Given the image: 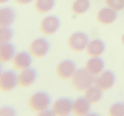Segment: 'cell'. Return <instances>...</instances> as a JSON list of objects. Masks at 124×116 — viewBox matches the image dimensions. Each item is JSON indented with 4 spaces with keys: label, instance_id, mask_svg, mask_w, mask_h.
<instances>
[{
    "label": "cell",
    "instance_id": "cell-1",
    "mask_svg": "<svg viewBox=\"0 0 124 116\" xmlns=\"http://www.w3.org/2000/svg\"><path fill=\"white\" fill-rule=\"evenodd\" d=\"M72 78L73 87L79 92L86 91L92 87V84L95 81L94 75L84 69L76 71Z\"/></svg>",
    "mask_w": 124,
    "mask_h": 116
},
{
    "label": "cell",
    "instance_id": "cell-2",
    "mask_svg": "<svg viewBox=\"0 0 124 116\" xmlns=\"http://www.w3.org/2000/svg\"><path fill=\"white\" fill-rule=\"evenodd\" d=\"M51 103V99L46 92H37L30 99V107L33 111H42L48 109Z\"/></svg>",
    "mask_w": 124,
    "mask_h": 116
},
{
    "label": "cell",
    "instance_id": "cell-3",
    "mask_svg": "<svg viewBox=\"0 0 124 116\" xmlns=\"http://www.w3.org/2000/svg\"><path fill=\"white\" fill-rule=\"evenodd\" d=\"M88 37L83 32H76L69 38V46L75 52H82L88 47Z\"/></svg>",
    "mask_w": 124,
    "mask_h": 116
},
{
    "label": "cell",
    "instance_id": "cell-4",
    "mask_svg": "<svg viewBox=\"0 0 124 116\" xmlns=\"http://www.w3.org/2000/svg\"><path fill=\"white\" fill-rule=\"evenodd\" d=\"M18 83V78L15 72L10 70L2 72L0 76V86L2 92H10L16 87Z\"/></svg>",
    "mask_w": 124,
    "mask_h": 116
},
{
    "label": "cell",
    "instance_id": "cell-5",
    "mask_svg": "<svg viewBox=\"0 0 124 116\" xmlns=\"http://www.w3.org/2000/svg\"><path fill=\"white\" fill-rule=\"evenodd\" d=\"M30 53L35 57L40 58L46 56L49 50V44L44 38H38L30 45Z\"/></svg>",
    "mask_w": 124,
    "mask_h": 116
},
{
    "label": "cell",
    "instance_id": "cell-6",
    "mask_svg": "<svg viewBox=\"0 0 124 116\" xmlns=\"http://www.w3.org/2000/svg\"><path fill=\"white\" fill-rule=\"evenodd\" d=\"M73 103L69 99H59L53 103V111L56 115L66 116L72 111Z\"/></svg>",
    "mask_w": 124,
    "mask_h": 116
},
{
    "label": "cell",
    "instance_id": "cell-7",
    "mask_svg": "<svg viewBox=\"0 0 124 116\" xmlns=\"http://www.w3.org/2000/svg\"><path fill=\"white\" fill-rule=\"evenodd\" d=\"M59 27H60V20L56 16L46 17L41 22V32L47 35L56 33Z\"/></svg>",
    "mask_w": 124,
    "mask_h": 116
},
{
    "label": "cell",
    "instance_id": "cell-8",
    "mask_svg": "<svg viewBox=\"0 0 124 116\" xmlns=\"http://www.w3.org/2000/svg\"><path fill=\"white\" fill-rule=\"evenodd\" d=\"M77 71V66L72 61L66 60L61 62L57 68V75L62 79H69L72 77Z\"/></svg>",
    "mask_w": 124,
    "mask_h": 116
},
{
    "label": "cell",
    "instance_id": "cell-9",
    "mask_svg": "<svg viewBox=\"0 0 124 116\" xmlns=\"http://www.w3.org/2000/svg\"><path fill=\"white\" fill-rule=\"evenodd\" d=\"M115 81V74L111 71H105L95 80V85L103 91H107L113 87Z\"/></svg>",
    "mask_w": 124,
    "mask_h": 116
},
{
    "label": "cell",
    "instance_id": "cell-10",
    "mask_svg": "<svg viewBox=\"0 0 124 116\" xmlns=\"http://www.w3.org/2000/svg\"><path fill=\"white\" fill-rule=\"evenodd\" d=\"M31 63H32V58L26 52H20L17 53L13 59V64L17 69H28L30 66Z\"/></svg>",
    "mask_w": 124,
    "mask_h": 116
},
{
    "label": "cell",
    "instance_id": "cell-11",
    "mask_svg": "<svg viewBox=\"0 0 124 116\" xmlns=\"http://www.w3.org/2000/svg\"><path fill=\"white\" fill-rule=\"evenodd\" d=\"M117 18L116 10H115L111 8H103L99 11L97 15V19L99 22H100L103 25L111 24L112 22L115 21Z\"/></svg>",
    "mask_w": 124,
    "mask_h": 116
},
{
    "label": "cell",
    "instance_id": "cell-12",
    "mask_svg": "<svg viewBox=\"0 0 124 116\" xmlns=\"http://www.w3.org/2000/svg\"><path fill=\"white\" fill-rule=\"evenodd\" d=\"M37 78V72L34 69H28L23 71L18 76V84L22 87H28L35 81Z\"/></svg>",
    "mask_w": 124,
    "mask_h": 116
},
{
    "label": "cell",
    "instance_id": "cell-13",
    "mask_svg": "<svg viewBox=\"0 0 124 116\" xmlns=\"http://www.w3.org/2000/svg\"><path fill=\"white\" fill-rule=\"evenodd\" d=\"M105 50V44L100 39H95L89 42L87 47V53L92 57H97L101 56Z\"/></svg>",
    "mask_w": 124,
    "mask_h": 116
},
{
    "label": "cell",
    "instance_id": "cell-14",
    "mask_svg": "<svg viewBox=\"0 0 124 116\" xmlns=\"http://www.w3.org/2000/svg\"><path fill=\"white\" fill-rule=\"evenodd\" d=\"M90 111V103L85 98H79L73 103L72 111L75 115H86Z\"/></svg>",
    "mask_w": 124,
    "mask_h": 116
},
{
    "label": "cell",
    "instance_id": "cell-15",
    "mask_svg": "<svg viewBox=\"0 0 124 116\" xmlns=\"http://www.w3.org/2000/svg\"><path fill=\"white\" fill-rule=\"evenodd\" d=\"M103 68L104 62L99 56L91 58L86 64V69L94 76L100 74V72L103 71Z\"/></svg>",
    "mask_w": 124,
    "mask_h": 116
},
{
    "label": "cell",
    "instance_id": "cell-16",
    "mask_svg": "<svg viewBox=\"0 0 124 116\" xmlns=\"http://www.w3.org/2000/svg\"><path fill=\"white\" fill-rule=\"evenodd\" d=\"M15 19V13L10 7L2 8L0 10V24L2 27L10 26Z\"/></svg>",
    "mask_w": 124,
    "mask_h": 116
},
{
    "label": "cell",
    "instance_id": "cell-17",
    "mask_svg": "<svg viewBox=\"0 0 124 116\" xmlns=\"http://www.w3.org/2000/svg\"><path fill=\"white\" fill-rule=\"evenodd\" d=\"M15 48L10 42L1 44L0 47V58L2 62H8L14 57Z\"/></svg>",
    "mask_w": 124,
    "mask_h": 116
},
{
    "label": "cell",
    "instance_id": "cell-18",
    "mask_svg": "<svg viewBox=\"0 0 124 116\" xmlns=\"http://www.w3.org/2000/svg\"><path fill=\"white\" fill-rule=\"evenodd\" d=\"M102 90L97 86H92L85 91L84 98L90 103H95L99 102L102 98Z\"/></svg>",
    "mask_w": 124,
    "mask_h": 116
},
{
    "label": "cell",
    "instance_id": "cell-19",
    "mask_svg": "<svg viewBox=\"0 0 124 116\" xmlns=\"http://www.w3.org/2000/svg\"><path fill=\"white\" fill-rule=\"evenodd\" d=\"M90 7L89 0H76L72 3V10L77 15H83Z\"/></svg>",
    "mask_w": 124,
    "mask_h": 116
},
{
    "label": "cell",
    "instance_id": "cell-20",
    "mask_svg": "<svg viewBox=\"0 0 124 116\" xmlns=\"http://www.w3.org/2000/svg\"><path fill=\"white\" fill-rule=\"evenodd\" d=\"M55 5V0H37L35 7L40 13H47L51 10Z\"/></svg>",
    "mask_w": 124,
    "mask_h": 116
},
{
    "label": "cell",
    "instance_id": "cell-21",
    "mask_svg": "<svg viewBox=\"0 0 124 116\" xmlns=\"http://www.w3.org/2000/svg\"><path fill=\"white\" fill-rule=\"evenodd\" d=\"M13 38V30L9 26L2 27L0 30V41L1 44L7 43Z\"/></svg>",
    "mask_w": 124,
    "mask_h": 116
},
{
    "label": "cell",
    "instance_id": "cell-22",
    "mask_svg": "<svg viewBox=\"0 0 124 116\" xmlns=\"http://www.w3.org/2000/svg\"><path fill=\"white\" fill-rule=\"evenodd\" d=\"M109 114L111 116H124V104L122 103L113 104L109 110Z\"/></svg>",
    "mask_w": 124,
    "mask_h": 116
},
{
    "label": "cell",
    "instance_id": "cell-23",
    "mask_svg": "<svg viewBox=\"0 0 124 116\" xmlns=\"http://www.w3.org/2000/svg\"><path fill=\"white\" fill-rule=\"evenodd\" d=\"M106 3L115 10L118 11L124 9V0H106Z\"/></svg>",
    "mask_w": 124,
    "mask_h": 116
},
{
    "label": "cell",
    "instance_id": "cell-24",
    "mask_svg": "<svg viewBox=\"0 0 124 116\" xmlns=\"http://www.w3.org/2000/svg\"><path fill=\"white\" fill-rule=\"evenodd\" d=\"M0 115H1L2 116H4V115L14 116V115H16V111L12 108V107H2V108L1 109Z\"/></svg>",
    "mask_w": 124,
    "mask_h": 116
},
{
    "label": "cell",
    "instance_id": "cell-25",
    "mask_svg": "<svg viewBox=\"0 0 124 116\" xmlns=\"http://www.w3.org/2000/svg\"><path fill=\"white\" fill-rule=\"evenodd\" d=\"M54 112H53V111H49V110H44V111H40V113H39V115H54Z\"/></svg>",
    "mask_w": 124,
    "mask_h": 116
},
{
    "label": "cell",
    "instance_id": "cell-26",
    "mask_svg": "<svg viewBox=\"0 0 124 116\" xmlns=\"http://www.w3.org/2000/svg\"><path fill=\"white\" fill-rule=\"evenodd\" d=\"M33 0H15L16 2H18L19 4H22V5H26V4H29L31 2H33Z\"/></svg>",
    "mask_w": 124,
    "mask_h": 116
},
{
    "label": "cell",
    "instance_id": "cell-27",
    "mask_svg": "<svg viewBox=\"0 0 124 116\" xmlns=\"http://www.w3.org/2000/svg\"><path fill=\"white\" fill-rule=\"evenodd\" d=\"M9 0H0V2H1V3H5V2H8Z\"/></svg>",
    "mask_w": 124,
    "mask_h": 116
},
{
    "label": "cell",
    "instance_id": "cell-28",
    "mask_svg": "<svg viewBox=\"0 0 124 116\" xmlns=\"http://www.w3.org/2000/svg\"><path fill=\"white\" fill-rule=\"evenodd\" d=\"M122 41H123V45H124V34H123V37H122Z\"/></svg>",
    "mask_w": 124,
    "mask_h": 116
}]
</instances>
